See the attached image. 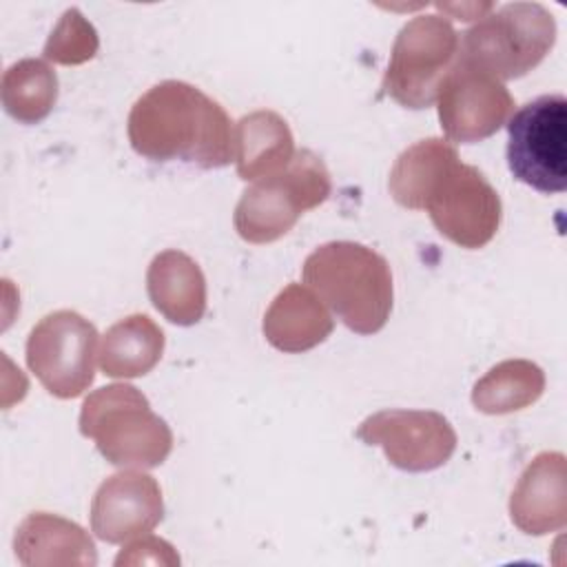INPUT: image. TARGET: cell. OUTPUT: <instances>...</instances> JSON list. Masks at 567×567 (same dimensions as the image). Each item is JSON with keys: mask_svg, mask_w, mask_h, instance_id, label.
<instances>
[{"mask_svg": "<svg viewBox=\"0 0 567 567\" xmlns=\"http://www.w3.org/2000/svg\"><path fill=\"white\" fill-rule=\"evenodd\" d=\"M545 390V372L527 359H507L489 368L472 390V403L483 414H512L529 408Z\"/></svg>", "mask_w": 567, "mask_h": 567, "instance_id": "ffe728a7", "label": "cell"}, {"mask_svg": "<svg viewBox=\"0 0 567 567\" xmlns=\"http://www.w3.org/2000/svg\"><path fill=\"white\" fill-rule=\"evenodd\" d=\"M456 157V146L443 137H427L408 146L388 177L392 199L403 208L423 210L430 188Z\"/></svg>", "mask_w": 567, "mask_h": 567, "instance_id": "d6986e66", "label": "cell"}, {"mask_svg": "<svg viewBox=\"0 0 567 567\" xmlns=\"http://www.w3.org/2000/svg\"><path fill=\"white\" fill-rule=\"evenodd\" d=\"M128 142L153 162H190L221 168L235 159V128L219 102L182 80L151 86L131 106Z\"/></svg>", "mask_w": 567, "mask_h": 567, "instance_id": "6da1fadb", "label": "cell"}, {"mask_svg": "<svg viewBox=\"0 0 567 567\" xmlns=\"http://www.w3.org/2000/svg\"><path fill=\"white\" fill-rule=\"evenodd\" d=\"M164 516L159 483L142 470L109 476L91 501V529L111 545L151 534Z\"/></svg>", "mask_w": 567, "mask_h": 567, "instance_id": "7c38bea8", "label": "cell"}, {"mask_svg": "<svg viewBox=\"0 0 567 567\" xmlns=\"http://www.w3.org/2000/svg\"><path fill=\"white\" fill-rule=\"evenodd\" d=\"M80 432L115 467L148 470L162 465L173 450V432L151 410L148 399L128 383H111L91 392L80 410Z\"/></svg>", "mask_w": 567, "mask_h": 567, "instance_id": "3957f363", "label": "cell"}, {"mask_svg": "<svg viewBox=\"0 0 567 567\" xmlns=\"http://www.w3.org/2000/svg\"><path fill=\"white\" fill-rule=\"evenodd\" d=\"M146 290L153 308L171 323L193 326L206 312V279L193 257L164 250L146 270Z\"/></svg>", "mask_w": 567, "mask_h": 567, "instance_id": "2e32d148", "label": "cell"}, {"mask_svg": "<svg viewBox=\"0 0 567 567\" xmlns=\"http://www.w3.org/2000/svg\"><path fill=\"white\" fill-rule=\"evenodd\" d=\"M330 193L332 182L323 159L308 148L295 151L284 171L252 182L241 193L233 215L235 230L248 244L277 241Z\"/></svg>", "mask_w": 567, "mask_h": 567, "instance_id": "277c9868", "label": "cell"}, {"mask_svg": "<svg viewBox=\"0 0 567 567\" xmlns=\"http://www.w3.org/2000/svg\"><path fill=\"white\" fill-rule=\"evenodd\" d=\"M556 42V20L538 2H509L483 16L458 40V58L496 80L538 66Z\"/></svg>", "mask_w": 567, "mask_h": 567, "instance_id": "5b68a950", "label": "cell"}, {"mask_svg": "<svg viewBox=\"0 0 567 567\" xmlns=\"http://www.w3.org/2000/svg\"><path fill=\"white\" fill-rule=\"evenodd\" d=\"M334 328V319L323 301L301 284H288L264 315V337L281 352H306L323 343Z\"/></svg>", "mask_w": 567, "mask_h": 567, "instance_id": "9a60e30c", "label": "cell"}, {"mask_svg": "<svg viewBox=\"0 0 567 567\" xmlns=\"http://www.w3.org/2000/svg\"><path fill=\"white\" fill-rule=\"evenodd\" d=\"M0 93L2 106L13 120L38 124L58 102V75L44 60L24 58L4 71Z\"/></svg>", "mask_w": 567, "mask_h": 567, "instance_id": "44dd1931", "label": "cell"}, {"mask_svg": "<svg viewBox=\"0 0 567 567\" xmlns=\"http://www.w3.org/2000/svg\"><path fill=\"white\" fill-rule=\"evenodd\" d=\"M423 210L434 228L461 248L489 244L503 219V204L496 188L472 164L458 157L447 164L427 193Z\"/></svg>", "mask_w": 567, "mask_h": 567, "instance_id": "9c48e42d", "label": "cell"}, {"mask_svg": "<svg viewBox=\"0 0 567 567\" xmlns=\"http://www.w3.org/2000/svg\"><path fill=\"white\" fill-rule=\"evenodd\" d=\"M512 523L543 536L567 525V470L563 452H540L520 474L509 496Z\"/></svg>", "mask_w": 567, "mask_h": 567, "instance_id": "4fadbf2b", "label": "cell"}, {"mask_svg": "<svg viewBox=\"0 0 567 567\" xmlns=\"http://www.w3.org/2000/svg\"><path fill=\"white\" fill-rule=\"evenodd\" d=\"M115 565H179V556L171 543L144 534L117 554Z\"/></svg>", "mask_w": 567, "mask_h": 567, "instance_id": "603a6c76", "label": "cell"}, {"mask_svg": "<svg viewBox=\"0 0 567 567\" xmlns=\"http://www.w3.org/2000/svg\"><path fill=\"white\" fill-rule=\"evenodd\" d=\"M507 166L512 175L538 193L567 188V100L540 95L507 122Z\"/></svg>", "mask_w": 567, "mask_h": 567, "instance_id": "52a82bcc", "label": "cell"}, {"mask_svg": "<svg viewBox=\"0 0 567 567\" xmlns=\"http://www.w3.org/2000/svg\"><path fill=\"white\" fill-rule=\"evenodd\" d=\"M95 27L75 9H66L44 44V58L55 64H84L97 53Z\"/></svg>", "mask_w": 567, "mask_h": 567, "instance_id": "7402d4cb", "label": "cell"}, {"mask_svg": "<svg viewBox=\"0 0 567 567\" xmlns=\"http://www.w3.org/2000/svg\"><path fill=\"white\" fill-rule=\"evenodd\" d=\"M16 558L27 567H93L91 536L73 520L49 512L29 514L16 529Z\"/></svg>", "mask_w": 567, "mask_h": 567, "instance_id": "5bb4252c", "label": "cell"}, {"mask_svg": "<svg viewBox=\"0 0 567 567\" xmlns=\"http://www.w3.org/2000/svg\"><path fill=\"white\" fill-rule=\"evenodd\" d=\"M357 439L379 445L385 458L403 472L436 470L456 450L452 423L432 410H381L361 421Z\"/></svg>", "mask_w": 567, "mask_h": 567, "instance_id": "8fae6325", "label": "cell"}, {"mask_svg": "<svg viewBox=\"0 0 567 567\" xmlns=\"http://www.w3.org/2000/svg\"><path fill=\"white\" fill-rule=\"evenodd\" d=\"M439 122L447 142L474 144L492 137L514 113V97L494 75L463 62L456 55L454 66L441 82Z\"/></svg>", "mask_w": 567, "mask_h": 567, "instance_id": "30bf717a", "label": "cell"}, {"mask_svg": "<svg viewBox=\"0 0 567 567\" xmlns=\"http://www.w3.org/2000/svg\"><path fill=\"white\" fill-rule=\"evenodd\" d=\"M164 330L148 315H128L102 337L100 368L111 379L148 374L162 359Z\"/></svg>", "mask_w": 567, "mask_h": 567, "instance_id": "ac0fdd59", "label": "cell"}, {"mask_svg": "<svg viewBox=\"0 0 567 567\" xmlns=\"http://www.w3.org/2000/svg\"><path fill=\"white\" fill-rule=\"evenodd\" d=\"M295 155L288 122L275 111H252L235 124V166L244 182L284 171Z\"/></svg>", "mask_w": 567, "mask_h": 567, "instance_id": "e0dca14e", "label": "cell"}, {"mask_svg": "<svg viewBox=\"0 0 567 567\" xmlns=\"http://www.w3.org/2000/svg\"><path fill=\"white\" fill-rule=\"evenodd\" d=\"M97 330L75 310L42 317L27 339V365L58 399L80 396L95 379Z\"/></svg>", "mask_w": 567, "mask_h": 567, "instance_id": "ba28073f", "label": "cell"}, {"mask_svg": "<svg viewBox=\"0 0 567 567\" xmlns=\"http://www.w3.org/2000/svg\"><path fill=\"white\" fill-rule=\"evenodd\" d=\"M303 284L357 334H374L390 319V264L363 244L328 241L312 250L303 261Z\"/></svg>", "mask_w": 567, "mask_h": 567, "instance_id": "7a4b0ae2", "label": "cell"}, {"mask_svg": "<svg viewBox=\"0 0 567 567\" xmlns=\"http://www.w3.org/2000/svg\"><path fill=\"white\" fill-rule=\"evenodd\" d=\"M458 55V33L436 13L414 16L392 44L383 91L405 109H427L436 102L441 82Z\"/></svg>", "mask_w": 567, "mask_h": 567, "instance_id": "8992f818", "label": "cell"}]
</instances>
